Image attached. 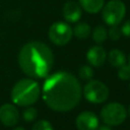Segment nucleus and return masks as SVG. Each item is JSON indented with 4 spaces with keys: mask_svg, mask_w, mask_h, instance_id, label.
<instances>
[{
    "mask_svg": "<svg viewBox=\"0 0 130 130\" xmlns=\"http://www.w3.org/2000/svg\"><path fill=\"white\" fill-rule=\"evenodd\" d=\"M40 94L39 84L32 79L24 78L14 84L11 90V100L17 106L28 107L39 100Z\"/></svg>",
    "mask_w": 130,
    "mask_h": 130,
    "instance_id": "3",
    "label": "nucleus"
},
{
    "mask_svg": "<svg viewBox=\"0 0 130 130\" xmlns=\"http://www.w3.org/2000/svg\"><path fill=\"white\" fill-rule=\"evenodd\" d=\"M82 89L77 78L66 71H58L47 77L42 96L46 105L57 112L74 109L81 99Z\"/></svg>",
    "mask_w": 130,
    "mask_h": 130,
    "instance_id": "1",
    "label": "nucleus"
},
{
    "mask_svg": "<svg viewBox=\"0 0 130 130\" xmlns=\"http://www.w3.org/2000/svg\"><path fill=\"white\" fill-rule=\"evenodd\" d=\"M54 56L48 45L32 41L22 46L18 53V65L31 78L46 77L53 66Z\"/></svg>",
    "mask_w": 130,
    "mask_h": 130,
    "instance_id": "2",
    "label": "nucleus"
},
{
    "mask_svg": "<svg viewBox=\"0 0 130 130\" xmlns=\"http://www.w3.org/2000/svg\"><path fill=\"white\" fill-rule=\"evenodd\" d=\"M95 130H112V129L110 128L109 125H104V126H100V127L98 126V128Z\"/></svg>",
    "mask_w": 130,
    "mask_h": 130,
    "instance_id": "22",
    "label": "nucleus"
},
{
    "mask_svg": "<svg viewBox=\"0 0 130 130\" xmlns=\"http://www.w3.org/2000/svg\"><path fill=\"white\" fill-rule=\"evenodd\" d=\"M129 87H130V84H129Z\"/></svg>",
    "mask_w": 130,
    "mask_h": 130,
    "instance_id": "26",
    "label": "nucleus"
},
{
    "mask_svg": "<svg viewBox=\"0 0 130 130\" xmlns=\"http://www.w3.org/2000/svg\"><path fill=\"white\" fill-rule=\"evenodd\" d=\"M108 38V30L106 29L105 26L103 25H98L94 27L93 31H92V39L95 43L101 44L103 42H105Z\"/></svg>",
    "mask_w": 130,
    "mask_h": 130,
    "instance_id": "15",
    "label": "nucleus"
},
{
    "mask_svg": "<svg viewBox=\"0 0 130 130\" xmlns=\"http://www.w3.org/2000/svg\"><path fill=\"white\" fill-rule=\"evenodd\" d=\"M128 112H129V115H130V106H129V109H128Z\"/></svg>",
    "mask_w": 130,
    "mask_h": 130,
    "instance_id": "25",
    "label": "nucleus"
},
{
    "mask_svg": "<svg viewBox=\"0 0 130 130\" xmlns=\"http://www.w3.org/2000/svg\"><path fill=\"white\" fill-rule=\"evenodd\" d=\"M78 74H79V77L82 79V80H88L92 77L93 75V72H92V69L90 66L88 65H83L79 68V71H78Z\"/></svg>",
    "mask_w": 130,
    "mask_h": 130,
    "instance_id": "16",
    "label": "nucleus"
},
{
    "mask_svg": "<svg viewBox=\"0 0 130 130\" xmlns=\"http://www.w3.org/2000/svg\"><path fill=\"white\" fill-rule=\"evenodd\" d=\"M127 117L125 107L120 103H110L101 110V118L106 125L118 126L122 124Z\"/></svg>",
    "mask_w": 130,
    "mask_h": 130,
    "instance_id": "4",
    "label": "nucleus"
},
{
    "mask_svg": "<svg viewBox=\"0 0 130 130\" xmlns=\"http://www.w3.org/2000/svg\"><path fill=\"white\" fill-rule=\"evenodd\" d=\"M90 26L89 24H87L86 22H79L77 23L74 28L72 29V32L73 35L77 38V39H80V40H83V39H86L89 35H90Z\"/></svg>",
    "mask_w": 130,
    "mask_h": 130,
    "instance_id": "14",
    "label": "nucleus"
},
{
    "mask_svg": "<svg viewBox=\"0 0 130 130\" xmlns=\"http://www.w3.org/2000/svg\"><path fill=\"white\" fill-rule=\"evenodd\" d=\"M83 95L88 102L100 104L108 99L109 89L100 80H89L83 87Z\"/></svg>",
    "mask_w": 130,
    "mask_h": 130,
    "instance_id": "6",
    "label": "nucleus"
},
{
    "mask_svg": "<svg viewBox=\"0 0 130 130\" xmlns=\"http://www.w3.org/2000/svg\"><path fill=\"white\" fill-rule=\"evenodd\" d=\"M72 28L70 25L63 21L54 22L49 28V39L57 46H64L72 38Z\"/></svg>",
    "mask_w": 130,
    "mask_h": 130,
    "instance_id": "7",
    "label": "nucleus"
},
{
    "mask_svg": "<svg viewBox=\"0 0 130 130\" xmlns=\"http://www.w3.org/2000/svg\"><path fill=\"white\" fill-rule=\"evenodd\" d=\"M107 58V53L105 49L101 46H93L91 47L86 54V59L90 65L93 67H100L102 66Z\"/></svg>",
    "mask_w": 130,
    "mask_h": 130,
    "instance_id": "10",
    "label": "nucleus"
},
{
    "mask_svg": "<svg viewBox=\"0 0 130 130\" xmlns=\"http://www.w3.org/2000/svg\"><path fill=\"white\" fill-rule=\"evenodd\" d=\"M128 62H129V65H130V54H129V57H128Z\"/></svg>",
    "mask_w": 130,
    "mask_h": 130,
    "instance_id": "24",
    "label": "nucleus"
},
{
    "mask_svg": "<svg viewBox=\"0 0 130 130\" xmlns=\"http://www.w3.org/2000/svg\"><path fill=\"white\" fill-rule=\"evenodd\" d=\"M99 126V119L92 112H82L76 118V127L78 130H95Z\"/></svg>",
    "mask_w": 130,
    "mask_h": 130,
    "instance_id": "9",
    "label": "nucleus"
},
{
    "mask_svg": "<svg viewBox=\"0 0 130 130\" xmlns=\"http://www.w3.org/2000/svg\"><path fill=\"white\" fill-rule=\"evenodd\" d=\"M81 7L74 1H68L63 6V16L68 22H76L81 17Z\"/></svg>",
    "mask_w": 130,
    "mask_h": 130,
    "instance_id": "11",
    "label": "nucleus"
},
{
    "mask_svg": "<svg viewBox=\"0 0 130 130\" xmlns=\"http://www.w3.org/2000/svg\"><path fill=\"white\" fill-rule=\"evenodd\" d=\"M13 130H25L24 128H22V127H16L15 129H13Z\"/></svg>",
    "mask_w": 130,
    "mask_h": 130,
    "instance_id": "23",
    "label": "nucleus"
},
{
    "mask_svg": "<svg viewBox=\"0 0 130 130\" xmlns=\"http://www.w3.org/2000/svg\"><path fill=\"white\" fill-rule=\"evenodd\" d=\"M121 31H122L123 36L130 38V19L124 22V24L121 27Z\"/></svg>",
    "mask_w": 130,
    "mask_h": 130,
    "instance_id": "21",
    "label": "nucleus"
},
{
    "mask_svg": "<svg viewBox=\"0 0 130 130\" xmlns=\"http://www.w3.org/2000/svg\"><path fill=\"white\" fill-rule=\"evenodd\" d=\"M80 6L88 13H98L102 10L105 0H78Z\"/></svg>",
    "mask_w": 130,
    "mask_h": 130,
    "instance_id": "12",
    "label": "nucleus"
},
{
    "mask_svg": "<svg viewBox=\"0 0 130 130\" xmlns=\"http://www.w3.org/2000/svg\"><path fill=\"white\" fill-rule=\"evenodd\" d=\"M23 119L26 121V122H31L34 121L37 116H38V111L37 109H35L34 107H28L24 112H23Z\"/></svg>",
    "mask_w": 130,
    "mask_h": 130,
    "instance_id": "19",
    "label": "nucleus"
},
{
    "mask_svg": "<svg viewBox=\"0 0 130 130\" xmlns=\"http://www.w3.org/2000/svg\"><path fill=\"white\" fill-rule=\"evenodd\" d=\"M108 36L110 37L111 40L113 41H117L121 38L122 36V31H121V28L118 26V25H111L110 29L108 30Z\"/></svg>",
    "mask_w": 130,
    "mask_h": 130,
    "instance_id": "20",
    "label": "nucleus"
},
{
    "mask_svg": "<svg viewBox=\"0 0 130 130\" xmlns=\"http://www.w3.org/2000/svg\"><path fill=\"white\" fill-rule=\"evenodd\" d=\"M126 13L125 4L120 0H111L103 6L102 17L108 25H118Z\"/></svg>",
    "mask_w": 130,
    "mask_h": 130,
    "instance_id": "5",
    "label": "nucleus"
},
{
    "mask_svg": "<svg viewBox=\"0 0 130 130\" xmlns=\"http://www.w3.org/2000/svg\"><path fill=\"white\" fill-rule=\"evenodd\" d=\"M31 130H54L51 123L47 120H40L36 122L32 126Z\"/></svg>",
    "mask_w": 130,
    "mask_h": 130,
    "instance_id": "18",
    "label": "nucleus"
},
{
    "mask_svg": "<svg viewBox=\"0 0 130 130\" xmlns=\"http://www.w3.org/2000/svg\"><path fill=\"white\" fill-rule=\"evenodd\" d=\"M118 76L122 80H128L130 79V65L129 64H124L119 67L118 70Z\"/></svg>",
    "mask_w": 130,
    "mask_h": 130,
    "instance_id": "17",
    "label": "nucleus"
},
{
    "mask_svg": "<svg viewBox=\"0 0 130 130\" xmlns=\"http://www.w3.org/2000/svg\"><path fill=\"white\" fill-rule=\"evenodd\" d=\"M19 120V112L15 106L4 104L0 107V121L3 125L11 127L17 124Z\"/></svg>",
    "mask_w": 130,
    "mask_h": 130,
    "instance_id": "8",
    "label": "nucleus"
},
{
    "mask_svg": "<svg viewBox=\"0 0 130 130\" xmlns=\"http://www.w3.org/2000/svg\"><path fill=\"white\" fill-rule=\"evenodd\" d=\"M108 60L112 66L117 67V68H119L120 66H122L126 63V57H125L124 53L118 49H114V50L110 51V53L108 55Z\"/></svg>",
    "mask_w": 130,
    "mask_h": 130,
    "instance_id": "13",
    "label": "nucleus"
}]
</instances>
